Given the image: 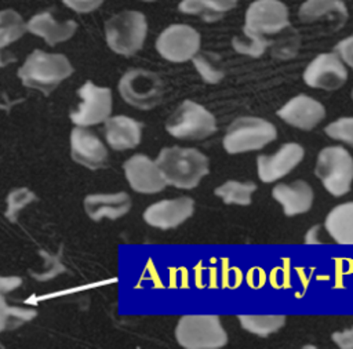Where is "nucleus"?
<instances>
[{"label":"nucleus","instance_id":"f257e3e1","mask_svg":"<svg viewBox=\"0 0 353 349\" xmlns=\"http://www.w3.org/2000/svg\"><path fill=\"white\" fill-rule=\"evenodd\" d=\"M156 163L167 185L192 189L208 174V157L193 148L168 146L161 149Z\"/></svg>","mask_w":353,"mask_h":349},{"label":"nucleus","instance_id":"f03ea898","mask_svg":"<svg viewBox=\"0 0 353 349\" xmlns=\"http://www.w3.org/2000/svg\"><path fill=\"white\" fill-rule=\"evenodd\" d=\"M73 73V66L63 54L32 51L18 70L23 86L48 95L61 81Z\"/></svg>","mask_w":353,"mask_h":349},{"label":"nucleus","instance_id":"7ed1b4c3","mask_svg":"<svg viewBox=\"0 0 353 349\" xmlns=\"http://www.w3.org/2000/svg\"><path fill=\"white\" fill-rule=\"evenodd\" d=\"M175 338L183 349H221L228 343V334L216 315L182 316Z\"/></svg>","mask_w":353,"mask_h":349},{"label":"nucleus","instance_id":"20e7f679","mask_svg":"<svg viewBox=\"0 0 353 349\" xmlns=\"http://www.w3.org/2000/svg\"><path fill=\"white\" fill-rule=\"evenodd\" d=\"M105 39L112 51L120 55H132L138 52L146 39V17L134 10L121 11L112 15L103 25Z\"/></svg>","mask_w":353,"mask_h":349},{"label":"nucleus","instance_id":"39448f33","mask_svg":"<svg viewBox=\"0 0 353 349\" xmlns=\"http://www.w3.org/2000/svg\"><path fill=\"white\" fill-rule=\"evenodd\" d=\"M277 137L276 127L261 117L244 116L230 123L223 137V148L228 153H244L259 150Z\"/></svg>","mask_w":353,"mask_h":349},{"label":"nucleus","instance_id":"423d86ee","mask_svg":"<svg viewBox=\"0 0 353 349\" xmlns=\"http://www.w3.org/2000/svg\"><path fill=\"white\" fill-rule=\"evenodd\" d=\"M314 174L332 196H343L352 188L353 157L342 146H325L317 154Z\"/></svg>","mask_w":353,"mask_h":349},{"label":"nucleus","instance_id":"0eeeda50","mask_svg":"<svg viewBox=\"0 0 353 349\" xmlns=\"http://www.w3.org/2000/svg\"><path fill=\"white\" fill-rule=\"evenodd\" d=\"M165 130L175 138L204 139L215 132L216 121L203 105L185 99L167 119Z\"/></svg>","mask_w":353,"mask_h":349},{"label":"nucleus","instance_id":"6e6552de","mask_svg":"<svg viewBox=\"0 0 353 349\" xmlns=\"http://www.w3.org/2000/svg\"><path fill=\"white\" fill-rule=\"evenodd\" d=\"M119 92L128 105L148 110L161 101L164 84L152 70L130 69L119 81Z\"/></svg>","mask_w":353,"mask_h":349},{"label":"nucleus","instance_id":"1a4fd4ad","mask_svg":"<svg viewBox=\"0 0 353 349\" xmlns=\"http://www.w3.org/2000/svg\"><path fill=\"white\" fill-rule=\"evenodd\" d=\"M200 43V33L194 28L186 23H172L156 39V50L167 61L185 62L197 55Z\"/></svg>","mask_w":353,"mask_h":349},{"label":"nucleus","instance_id":"9d476101","mask_svg":"<svg viewBox=\"0 0 353 349\" xmlns=\"http://www.w3.org/2000/svg\"><path fill=\"white\" fill-rule=\"evenodd\" d=\"M80 103L70 113V120L77 127H88L106 121L112 113V91L108 87H99L92 81H85L79 90Z\"/></svg>","mask_w":353,"mask_h":349},{"label":"nucleus","instance_id":"9b49d317","mask_svg":"<svg viewBox=\"0 0 353 349\" xmlns=\"http://www.w3.org/2000/svg\"><path fill=\"white\" fill-rule=\"evenodd\" d=\"M290 25L288 8L279 0H256L245 11L244 30L263 36L273 34Z\"/></svg>","mask_w":353,"mask_h":349},{"label":"nucleus","instance_id":"f8f14e48","mask_svg":"<svg viewBox=\"0 0 353 349\" xmlns=\"http://www.w3.org/2000/svg\"><path fill=\"white\" fill-rule=\"evenodd\" d=\"M303 80L309 87L332 91L346 83L347 70L335 52H323L306 66Z\"/></svg>","mask_w":353,"mask_h":349},{"label":"nucleus","instance_id":"ddd939ff","mask_svg":"<svg viewBox=\"0 0 353 349\" xmlns=\"http://www.w3.org/2000/svg\"><path fill=\"white\" fill-rule=\"evenodd\" d=\"M194 211V201L188 196L165 199L150 204L143 211V221L157 229L167 230L176 228Z\"/></svg>","mask_w":353,"mask_h":349},{"label":"nucleus","instance_id":"4468645a","mask_svg":"<svg viewBox=\"0 0 353 349\" xmlns=\"http://www.w3.org/2000/svg\"><path fill=\"white\" fill-rule=\"evenodd\" d=\"M305 150L299 143L288 142L272 154H259L256 157L258 177L262 182H274L291 172L303 159Z\"/></svg>","mask_w":353,"mask_h":349},{"label":"nucleus","instance_id":"2eb2a0df","mask_svg":"<svg viewBox=\"0 0 353 349\" xmlns=\"http://www.w3.org/2000/svg\"><path fill=\"white\" fill-rule=\"evenodd\" d=\"M130 186L138 193H157L167 186L156 160L145 154H134L123 164Z\"/></svg>","mask_w":353,"mask_h":349},{"label":"nucleus","instance_id":"dca6fc26","mask_svg":"<svg viewBox=\"0 0 353 349\" xmlns=\"http://www.w3.org/2000/svg\"><path fill=\"white\" fill-rule=\"evenodd\" d=\"M277 116L292 127L309 131L325 117V109L314 98L301 94L283 105Z\"/></svg>","mask_w":353,"mask_h":349},{"label":"nucleus","instance_id":"f3484780","mask_svg":"<svg viewBox=\"0 0 353 349\" xmlns=\"http://www.w3.org/2000/svg\"><path fill=\"white\" fill-rule=\"evenodd\" d=\"M70 156L76 163L97 170L106 163L108 150L94 132L84 127H74L70 132Z\"/></svg>","mask_w":353,"mask_h":349},{"label":"nucleus","instance_id":"a211bd4d","mask_svg":"<svg viewBox=\"0 0 353 349\" xmlns=\"http://www.w3.org/2000/svg\"><path fill=\"white\" fill-rule=\"evenodd\" d=\"M131 208V199L125 192L117 193H94L84 199V210L90 219L101 221L119 219Z\"/></svg>","mask_w":353,"mask_h":349},{"label":"nucleus","instance_id":"6ab92c4d","mask_svg":"<svg viewBox=\"0 0 353 349\" xmlns=\"http://www.w3.org/2000/svg\"><path fill=\"white\" fill-rule=\"evenodd\" d=\"M272 196L281 204L284 214L288 217L309 211L313 203V190L303 179L276 185L272 189Z\"/></svg>","mask_w":353,"mask_h":349},{"label":"nucleus","instance_id":"aec40b11","mask_svg":"<svg viewBox=\"0 0 353 349\" xmlns=\"http://www.w3.org/2000/svg\"><path fill=\"white\" fill-rule=\"evenodd\" d=\"M298 15L303 23H331L336 30L346 22L347 10L345 3L338 0H309L299 7Z\"/></svg>","mask_w":353,"mask_h":349},{"label":"nucleus","instance_id":"412c9836","mask_svg":"<svg viewBox=\"0 0 353 349\" xmlns=\"http://www.w3.org/2000/svg\"><path fill=\"white\" fill-rule=\"evenodd\" d=\"M142 124L128 116L117 114L105 121V137L114 150H125L141 142Z\"/></svg>","mask_w":353,"mask_h":349},{"label":"nucleus","instance_id":"4be33fe9","mask_svg":"<svg viewBox=\"0 0 353 349\" xmlns=\"http://www.w3.org/2000/svg\"><path fill=\"white\" fill-rule=\"evenodd\" d=\"M77 29L73 19L58 22L50 12H40L33 15L28 22V32L40 36L50 46L69 40Z\"/></svg>","mask_w":353,"mask_h":349},{"label":"nucleus","instance_id":"5701e85b","mask_svg":"<svg viewBox=\"0 0 353 349\" xmlns=\"http://www.w3.org/2000/svg\"><path fill=\"white\" fill-rule=\"evenodd\" d=\"M328 235L343 246H353V201L334 207L324 222Z\"/></svg>","mask_w":353,"mask_h":349},{"label":"nucleus","instance_id":"b1692460","mask_svg":"<svg viewBox=\"0 0 353 349\" xmlns=\"http://www.w3.org/2000/svg\"><path fill=\"white\" fill-rule=\"evenodd\" d=\"M236 4L237 1L232 0H185L179 4V10L186 14L200 15L205 21H215Z\"/></svg>","mask_w":353,"mask_h":349},{"label":"nucleus","instance_id":"393cba45","mask_svg":"<svg viewBox=\"0 0 353 349\" xmlns=\"http://www.w3.org/2000/svg\"><path fill=\"white\" fill-rule=\"evenodd\" d=\"M237 319L244 330L259 337H268L285 324L283 315H239Z\"/></svg>","mask_w":353,"mask_h":349},{"label":"nucleus","instance_id":"a878e982","mask_svg":"<svg viewBox=\"0 0 353 349\" xmlns=\"http://www.w3.org/2000/svg\"><path fill=\"white\" fill-rule=\"evenodd\" d=\"M256 190V185L252 182H240V181H226L225 183L215 188V196L221 197L226 204H239L248 206L251 204L252 193Z\"/></svg>","mask_w":353,"mask_h":349},{"label":"nucleus","instance_id":"bb28decb","mask_svg":"<svg viewBox=\"0 0 353 349\" xmlns=\"http://www.w3.org/2000/svg\"><path fill=\"white\" fill-rule=\"evenodd\" d=\"M28 32V23L19 12L7 8L0 11V48L10 46Z\"/></svg>","mask_w":353,"mask_h":349},{"label":"nucleus","instance_id":"cd10ccee","mask_svg":"<svg viewBox=\"0 0 353 349\" xmlns=\"http://www.w3.org/2000/svg\"><path fill=\"white\" fill-rule=\"evenodd\" d=\"M232 44L237 52L251 55V57H259L268 46L263 36L247 32L244 29H243L241 36H236L232 40Z\"/></svg>","mask_w":353,"mask_h":349},{"label":"nucleus","instance_id":"c85d7f7f","mask_svg":"<svg viewBox=\"0 0 353 349\" xmlns=\"http://www.w3.org/2000/svg\"><path fill=\"white\" fill-rule=\"evenodd\" d=\"M36 200V195L28 189V188H18L8 193L7 196V210H6V218H8L11 222L17 219V214L19 210H22L26 204Z\"/></svg>","mask_w":353,"mask_h":349},{"label":"nucleus","instance_id":"c756f323","mask_svg":"<svg viewBox=\"0 0 353 349\" xmlns=\"http://www.w3.org/2000/svg\"><path fill=\"white\" fill-rule=\"evenodd\" d=\"M324 132L336 141L353 146V117H341L330 123L324 128Z\"/></svg>","mask_w":353,"mask_h":349},{"label":"nucleus","instance_id":"7c9ffc66","mask_svg":"<svg viewBox=\"0 0 353 349\" xmlns=\"http://www.w3.org/2000/svg\"><path fill=\"white\" fill-rule=\"evenodd\" d=\"M193 63L200 73V76L207 83H218L223 77V70L215 63V61L208 59L205 55H196L193 58Z\"/></svg>","mask_w":353,"mask_h":349},{"label":"nucleus","instance_id":"2f4dec72","mask_svg":"<svg viewBox=\"0 0 353 349\" xmlns=\"http://www.w3.org/2000/svg\"><path fill=\"white\" fill-rule=\"evenodd\" d=\"M40 254L43 255V266L37 272H30V275L34 279H37L40 281H44V280L55 277L57 275H59L65 270V268L58 261V258H55V257H52V255H50L44 251H40Z\"/></svg>","mask_w":353,"mask_h":349},{"label":"nucleus","instance_id":"473e14b6","mask_svg":"<svg viewBox=\"0 0 353 349\" xmlns=\"http://www.w3.org/2000/svg\"><path fill=\"white\" fill-rule=\"evenodd\" d=\"M37 312L34 309L29 308H17V306H10V313H8V328L18 327V324L23 321L32 320Z\"/></svg>","mask_w":353,"mask_h":349},{"label":"nucleus","instance_id":"72a5a7b5","mask_svg":"<svg viewBox=\"0 0 353 349\" xmlns=\"http://www.w3.org/2000/svg\"><path fill=\"white\" fill-rule=\"evenodd\" d=\"M334 50L341 61L353 69V36L341 40Z\"/></svg>","mask_w":353,"mask_h":349},{"label":"nucleus","instance_id":"f704fd0d","mask_svg":"<svg viewBox=\"0 0 353 349\" xmlns=\"http://www.w3.org/2000/svg\"><path fill=\"white\" fill-rule=\"evenodd\" d=\"M63 4L77 12H90L98 8L102 4V0H63Z\"/></svg>","mask_w":353,"mask_h":349},{"label":"nucleus","instance_id":"c9c22d12","mask_svg":"<svg viewBox=\"0 0 353 349\" xmlns=\"http://www.w3.org/2000/svg\"><path fill=\"white\" fill-rule=\"evenodd\" d=\"M331 339L338 345L339 349H353V327L332 332Z\"/></svg>","mask_w":353,"mask_h":349},{"label":"nucleus","instance_id":"e433bc0d","mask_svg":"<svg viewBox=\"0 0 353 349\" xmlns=\"http://www.w3.org/2000/svg\"><path fill=\"white\" fill-rule=\"evenodd\" d=\"M22 284V279L17 276H0V292L4 295V292H10L15 288H18Z\"/></svg>","mask_w":353,"mask_h":349},{"label":"nucleus","instance_id":"4c0bfd02","mask_svg":"<svg viewBox=\"0 0 353 349\" xmlns=\"http://www.w3.org/2000/svg\"><path fill=\"white\" fill-rule=\"evenodd\" d=\"M8 313L10 305L7 303L4 295L0 292V332L8 328Z\"/></svg>","mask_w":353,"mask_h":349},{"label":"nucleus","instance_id":"58836bf2","mask_svg":"<svg viewBox=\"0 0 353 349\" xmlns=\"http://www.w3.org/2000/svg\"><path fill=\"white\" fill-rule=\"evenodd\" d=\"M319 230H320V225H313L305 235V243L306 244H319L320 240L319 237Z\"/></svg>","mask_w":353,"mask_h":349},{"label":"nucleus","instance_id":"ea45409f","mask_svg":"<svg viewBox=\"0 0 353 349\" xmlns=\"http://www.w3.org/2000/svg\"><path fill=\"white\" fill-rule=\"evenodd\" d=\"M302 349H317V346H314V345H305V346H302Z\"/></svg>","mask_w":353,"mask_h":349},{"label":"nucleus","instance_id":"a19ab883","mask_svg":"<svg viewBox=\"0 0 353 349\" xmlns=\"http://www.w3.org/2000/svg\"><path fill=\"white\" fill-rule=\"evenodd\" d=\"M352 99H353V90H352Z\"/></svg>","mask_w":353,"mask_h":349}]
</instances>
